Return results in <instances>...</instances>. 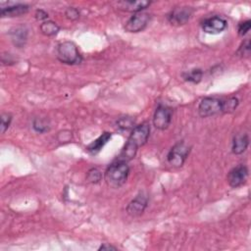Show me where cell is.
Listing matches in <instances>:
<instances>
[{"label": "cell", "mask_w": 251, "mask_h": 251, "mask_svg": "<svg viewBox=\"0 0 251 251\" xmlns=\"http://www.w3.org/2000/svg\"><path fill=\"white\" fill-rule=\"evenodd\" d=\"M149 134L150 126L148 124L143 123L139 126H136L130 134L128 141L125 144L118 160L128 162L134 158L138 148L143 146L147 142Z\"/></svg>", "instance_id": "obj_1"}, {"label": "cell", "mask_w": 251, "mask_h": 251, "mask_svg": "<svg viewBox=\"0 0 251 251\" xmlns=\"http://www.w3.org/2000/svg\"><path fill=\"white\" fill-rule=\"evenodd\" d=\"M129 174L130 167L128 163L122 160H117L108 167L104 178L109 186L118 188L127 182Z\"/></svg>", "instance_id": "obj_2"}, {"label": "cell", "mask_w": 251, "mask_h": 251, "mask_svg": "<svg viewBox=\"0 0 251 251\" xmlns=\"http://www.w3.org/2000/svg\"><path fill=\"white\" fill-rule=\"evenodd\" d=\"M57 59L66 65H79L83 61L77 45L72 41H64L57 46Z\"/></svg>", "instance_id": "obj_3"}, {"label": "cell", "mask_w": 251, "mask_h": 251, "mask_svg": "<svg viewBox=\"0 0 251 251\" xmlns=\"http://www.w3.org/2000/svg\"><path fill=\"white\" fill-rule=\"evenodd\" d=\"M189 152L190 147H188L184 141H179L171 148L167 160L171 166L180 168L184 164Z\"/></svg>", "instance_id": "obj_4"}, {"label": "cell", "mask_w": 251, "mask_h": 251, "mask_svg": "<svg viewBox=\"0 0 251 251\" xmlns=\"http://www.w3.org/2000/svg\"><path fill=\"white\" fill-rule=\"evenodd\" d=\"M223 111V100L216 97H205L198 105V113L202 118H208Z\"/></svg>", "instance_id": "obj_5"}, {"label": "cell", "mask_w": 251, "mask_h": 251, "mask_svg": "<svg viewBox=\"0 0 251 251\" xmlns=\"http://www.w3.org/2000/svg\"><path fill=\"white\" fill-rule=\"evenodd\" d=\"M150 21V15L145 12L134 13L126 23L125 31L128 33H136L142 32Z\"/></svg>", "instance_id": "obj_6"}, {"label": "cell", "mask_w": 251, "mask_h": 251, "mask_svg": "<svg viewBox=\"0 0 251 251\" xmlns=\"http://www.w3.org/2000/svg\"><path fill=\"white\" fill-rule=\"evenodd\" d=\"M173 118V111L170 107L159 105L153 115V126L160 131L167 130L171 125Z\"/></svg>", "instance_id": "obj_7"}, {"label": "cell", "mask_w": 251, "mask_h": 251, "mask_svg": "<svg viewBox=\"0 0 251 251\" xmlns=\"http://www.w3.org/2000/svg\"><path fill=\"white\" fill-rule=\"evenodd\" d=\"M192 13L193 11L190 7H178L170 12L168 15V21L173 26H183L190 20Z\"/></svg>", "instance_id": "obj_8"}, {"label": "cell", "mask_w": 251, "mask_h": 251, "mask_svg": "<svg viewBox=\"0 0 251 251\" xmlns=\"http://www.w3.org/2000/svg\"><path fill=\"white\" fill-rule=\"evenodd\" d=\"M248 177V169L244 165H239L232 169L228 175V183L231 187L237 188L243 185Z\"/></svg>", "instance_id": "obj_9"}, {"label": "cell", "mask_w": 251, "mask_h": 251, "mask_svg": "<svg viewBox=\"0 0 251 251\" xmlns=\"http://www.w3.org/2000/svg\"><path fill=\"white\" fill-rule=\"evenodd\" d=\"M228 23L225 19L215 16L204 20L201 25L202 31L208 34H219L227 29Z\"/></svg>", "instance_id": "obj_10"}, {"label": "cell", "mask_w": 251, "mask_h": 251, "mask_svg": "<svg viewBox=\"0 0 251 251\" xmlns=\"http://www.w3.org/2000/svg\"><path fill=\"white\" fill-rule=\"evenodd\" d=\"M148 204V198L143 193L135 196L127 206V212L132 217H138L143 214Z\"/></svg>", "instance_id": "obj_11"}, {"label": "cell", "mask_w": 251, "mask_h": 251, "mask_svg": "<svg viewBox=\"0 0 251 251\" xmlns=\"http://www.w3.org/2000/svg\"><path fill=\"white\" fill-rule=\"evenodd\" d=\"M151 2L150 1H144V0H140V1H134V0H126V1H119L117 3L118 9L126 12H134L138 13L142 10L146 9L148 6H150Z\"/></svg>", "instance_id": "obj_12"}, {"label": "cell", "mask_w": 251, "mask_h": 251, "mask_svg": "<svg viewBox=\"0 0 251 251\" xmlns=\"http://www.w3.org/2000/svg\"><path fill=\"white\" fill-rule=\"evenodd\" d=\"M29 5L27 4H14L8 7L1 8V17L2 18H13V17H20L25 15L29 12Z\"/></svg>", "instance_id": "obj_13"}, {"label": "cell", "mask_w": 251, "mask_h": 251, "mask_svg": "<svg viewBox=\"0 0 251 251\" xmlns=\"http://www.w3.org/2000/svg\"><path fill=\"white\" fill-rule=\"evenodd\" d=\"M111 136H112L111 133H107V132L103 133L99 137H97L95 140H93L89 145H87L86 150L92 155L97 154L98 152H100V150L105 146V144L110 140Z\"/></svg>", "instance_id": "obj_14"}, {"label": "cell", "mask_w": 251, "mask_h": 251, "mask_svg": "<svg viewBox=\"0 0 251 251\" xmlns=\"http://www.w3.org/2000/svg\"><path fill=\"white\" fill-rule=\"evenodd\" d=\"M10 37L12 42L14 43V45H16L17 47L21 48L23 47L28 39V30L23 27H16L13 30L10 31Z\"/></svg>", "instance_id": "obj_15"}, {"label": "cell", "mask_w": 251, "mask_h": 251, "mask_svg": "<svg viewBox=\"0 0 251 251\" xmlns=\"http://www.w3.org/2000/svg\"><path fill=\"white\" fill-rule=\"evenodd\" d=\"M249 145V137L246 134H236L234 137V141H233V153L239 155L242 154L245 150L247 149Z\"/></svg>", "instance_id": "obj_16"}, {"label": "cell", "mask_w": 251, "mask_h": 251, "mask_svg": "<svg viewBox=\"0 0 251 251\" xmlns=\"http://www.w3.org/2000/svg\"><path fill=\"white\" fill-rule=\"evenodd\" d=\"M39 29H40L41 33L46 35V36L56 35L59 33V31H60V27L55 22H52V21H45V22H43L40 25Z\"/></svg>", "instance_id": "obj_17"}, {"label": "cell", "mask_w": 251, "mask_h": 251, "mask_svg": "<svg viewBox=\"0 0 251 251\" xmlns=\"http://www.w3.org/2000/svg\"><path fill=\"white\" fill-rule=\"evenodd\" d=\"M203 77V72L201 69H192L183 75V78L185 82L192 83V84H198L201 82Z\"/></svg>", "instance_id": "obj_18"}, {"label": "cell", "mask_w": 251, "mask_h": 251, "mask_svg": "<svg viewBox=\"0 0 251 251\" xmlns=\"http://www.w3.org/2000/svg\"><path fill=\"white\" fill-rule=\"evenodd\" d=\"M239 104L238 99L236 97H230L226 100H223V111L222 113H232L234 112Z\"/></svg>", "instance_id": "obj_19"}, {"label": "cell", "mask_w": 251, "mask_h": 251, "mask_svg": "<svg viewBox=\"0 0 251 251\" xmlns=\"http://www.w3.org/2000/svg\"><path fill=\"white\" fill-rule=\"evenodd\" d=\"M102 180V174L98 169L92 168L86 174V181L91 184H98Z\"/></svg>", "instance_id": "obj_20"}, {"label": "cell", "mask_w": 251, "mask_h": 251, "mask_svg": "<svg viewBox=\"0 0 251 251\" xmlns=\"http://www.w3.org/2000/svg\"><path fill=\"white\" fill-rule=\"evenodd\" d=\"M33 129L37 132V133H45V132H48L50 127H49V124L47 123L46 120L44 119H40V118H36L34 121H33Z\"/></svg>", "instance_id": "obj_21"}, {"label": "cell", "mask_w": 251, "mask_h": 251, "mask_svg": "<svg viewBox=\"0 0 251 251\" xmlns=\"http://www.w3.org/2000/svg\"><path fill=\"white\" fill-rule=\"evenodd\" d=\"M250 50H251V44H250V40L249 39H246L244 42H242L241 46L239 47L237 53L242 56V57H245V56H249L250 54Z\"/></svg>", "instance_id": "obj_22"}, {"label": "cell", "mask_w": 251, "mask_h": 251, "mask_svg": "<svg viewBox=\"0 0 251 251\" xmlns=\"http://www.w3.org/2000/svg\"><path fill=\"white\" fill-rule=\"evenodd\" d=\"M12 122V116L8 113H4L1 116V134H5V132L9 129L10 124Z\"/></svg>", "instance_id": "obj_23"}, {"label": "cell", "mask_w": 251, "mask_h": 251, "mask_svg": "<svg viewBox=\"0 0 251 251\" xmlns=\"http://www.w3.org/2000/svg\"><path fill=\"white\" fill-rule=\"evenodd\" d=\"M65 16L67 19H69L71 21H76L80 18V12L75 7H69L65 11Z\"/></svg>", "instance_id": "obj_24"}, {"label": "cell", "mask_w": 251, "mask_h": 251, "mask_svg": "<svg viewBox=\"0 0 251 251\" xmlns=\"http://www.w3.org/2000/svg\"><path fill=\"white\" fill-rule=\"evenodd\" d=\"M250 28H251V21L247 20L245 22H242L238 25V28H237V32H238V34L240 36H244L249 31H250Z\"/></svg>", "instance_id": "obj_25"}, {"label": "cell", "mask_w": 251, "mask_h": 251, "mask_svg": "<svg viewBox=\"0 0 251 251\" xmlns=\"http://www.w3.org/2000/svg\"><path fill=\"white\" fill-rule=\"evenodd\" d=\"M117 124L119 125V127H120L121 129H123V130H128V129H130V128L133 127L134 121H133L131 118H129V117H127V118L125 117V118H121V119L118 121Z\"/></svg>", "instance_id": "obj_26"}, {"label": "cell", "mask_w": 251, "mask_h": 251, "mask_svg": "<svg viewBox=\"0 0 251 251\" xmlns=\"http://www.w3.org/2000/svg\"><path fill=\"white\" fill-rule=\"evenodd\" d=\"M35 18L39 21H44L48 18V14L43 10H36L35 12Z\"/></svg>", "instance_id": "obj_27"}, {"label": "cell", "mask_w": 251, "mask_h": 251, "mask_svg": "<svg viewBox=\"0 0 251 251\" xmlns=\"http://www.w3.org/2000/svg\"><path fill=\"white\" fill-rule=\"evenodd\" d=\"M111 249L112 250H116L117 248L112 246V245H106V244H103V245H101V246L98 248V250H111Z\"/></svg>", "instance_id": "obj_28"}]
</instances>
